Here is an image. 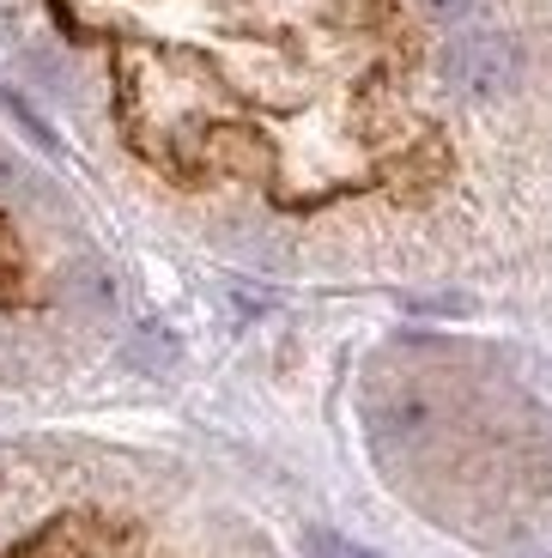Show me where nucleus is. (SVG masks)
<instances>
[{
    "label": "nucleus",
    "instance_id": "1",
    "mask_svg": "<svg viewBox=\"0 0 552 558\" xmlns=\"http://www.w3.org/2000/svg\"><path fill=\"white\" fill-rule=\"evenodd\" d=\"M437 73L461 104H504L523 85V49L504 31L473 25V31H456V37L443 43Z\"/></svg>",
    "mask_w": 552,
    "mask_h": 558
},
{
    "label": "nucleus",
    "instance_id": "2",
    "mask_svg": "<svg viewBox=\"0 0 552 558\" xmlns=\"http://www.w3.org/2000/svg\"><path fill=\"white\" fill-rule=\"evenodd\" d=\"M304 558H376L371 546H352L346 534H328V529H316L304 541Z\"/></svg>",
    "mask_w": 552,
    "mask_h": 558
},
{
    "label": "nucleus",
    "instance_id": "3",
    "mask_svg": "<svg viewBox=\"0 0 552 558\" xmlns=\"http://www.w3.org/2000/svg\"><path fill=\"white\" fill-rule=\"evenodd\" d=\"M485 0H419V13L437 19V25H461V19H473Z\"/></svg>",
    "mask_w": 552,
    "mask_h": 558
}]
</instances>
